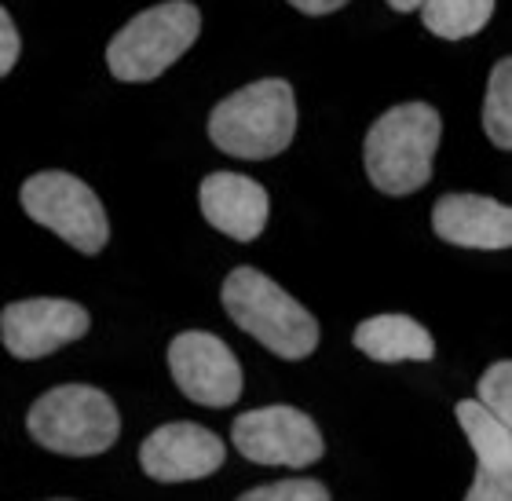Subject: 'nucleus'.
Masks as SVG:
<instances>
[{
    "label": "nucleus",
    "mask_w": 512,
    "mask_h": 501,
    "mask_svg": "<svg viewBox=\"0 0 512 501\" xmlns=\"http://www.w3.org/2000/svg\"><path fill=\"white\" fill-rule=\"evenodd\" d=\"M224 311L238 330L264 344L278 359H308L319 344V322L300 300H293L275 278H267L256 267H235L220 289Z\"/></svg>",
    "instance_id": "f257e3e1"
},
{
    "label": "nucleus",
    "mask_w": 512,
    "mask_h": 501,
    "mask_svg": "<svg viewBox=\"0 0 512 501\" xmlns=\"http://www.w3.org/2000/svg\"><path fill=\"white\" fill-rule=\"evenodd\" d=\"M439 136H443V121L428 103H399L384 110L370 125L363 143V165L370 183L392 198L421 191L432 180Z\"/></svg>",
    "instance_id": "f03ea898"
},
{
    "label": "nucleus",
    "mask_w": 512,
    "mask_h": 501,
    "mask_svg": "<svg viewBox=\"0 0 512 501\" xmlns=\"http://www.w3.org/2000/svg\"><path fill=\"white\" fill-rule=\"evenodd\" d=\"M297 99L282 77H264L220 99L209 114V139L216 150L242 161L275 158L293 143Z\"/></svg>",
    "instance_id": "7ed1b4c3"
},
{
    "label": "nucleus",
    "mask_w": 512,
    "mask_h": 501,
    "mask_svg": "<svg viewBox=\"0 0 512 501\" xmlns=\"http://www.w3.org/2000/svg\"><path fill=\"white\" fill-rule=\"evenodd\" d=\"M30 436L63 458H96L121 436L118 406L103 388L92 384H59L44 392L26 414Z\"/></svg>",
    "instance_id": "20e7f679"
},
{
    "label": "nucleus",
    "mask_w": 512,
    "mask_h": 501,
    "mask_svg": "<svg viewBox=\"0 0 512 501\" xmlns=\"http://www.w3.org/2000/svg\"><path fill=\"white\" fill-rule=\"evenodd\" d=\"M202 33V11L191 0H165L128 19L107 44L110 74L128 85L154 81L180 59Z\"/></svg>",
    "instance_id": "39448f33"
},
{
    "label": "nucleus",
    "mask_w": 512,
    "mask_h": 501,
    "mask_svg": "<svg viewBox=\"0 0 512 501\" xmlns=\"http://www.w3.org/2000/svg\"><path fill=\"white\" fill-rule=\"evenodd\" d=\"M19 202L30 220H37L52 235L70 242L77 253L96 256L99 249L107 246L110 238L107 209L96 198V191L85 180L70 176V172L48 169L30 176V180L22 183Z\"/></svg>",
    "instance_id": "423d86ee"
},
{
    "label": "nucleus",
    "mask_w": 512,
    "mask_h": 501,
    "mask_svg": "<svg viewBox=\"0 0 512 501\" xmlns=\"http://www.w3.org/2000/svg\"><path fill=\"white\" fill-rule=\"evenodd\" d=\"M231 443L246 461L267 469H308L326 454L319 425L304 410L286 403L238 414L231 425Z\"/></svg>",
    "instance_id": "0eeeda50"
},
{
    "label": "nucleus",
    "mask_w": 512,
    "mask_h": 501,
    "mask_svg": "<svg viewBox=\"0 0 512 501\" xmlns=\"http://www.w3.org/2000/svg\"><path fill=\"white\" fill-rule=\"evenodd\" d=\"M169 374L191 403L198 406H235L242 395V363L216 333L187 330L169 344Z\"/></svg>",
    "instance_id": "6e6552de"
},
{
    "label": "nucleus",
    "mask_w": 512,
    "mask_h": 501,
    "mask_svg": "<svg viewBox=\"0 0 512 501\" xmlns=\"http://www.w3.org/2000/svg\"><path fill=\"white\" fill-rule=\"evenodd\" d=\"M88 333V311L77 300L30 297L0 311V341L15 359H44Z\"/></svg>",
    "instance_id": "1a4fd4ad"
},
{
    "label": "nucleus",
    "mask_w": 512,
    "mask_h": 501,
    "mask_svg": "<svg viewBox=\"0 0 512 501\" xmlns=\"http://www.w3.org/2000/svg\"><path fill=\"white\" fill-rule=\"evenodd\" d=\"M224 439L194 421H169L154 428L139 447V469L158 483H191L224 469Z\"/></svg>",
    "instance_id": "9d476101"
},
{
    "label": "nucleus",
    "mask_w": 512,
    "mask_h": 501,
    "mask_svg": "<svg viewBox=\"0 0 512 501\" xmlns=\"http://www.w3.org/2000/svg\"><path fill=\"white\" fill-rule=\"evenodd\" d=\"M198 205L205 220L235 242H256L264 235L267 213H271L264 183L242 172H209L198 187Z\"/></svg>",
    "instance_id": "9b49d317"
},
{
    "label": "nucleus",
    "mask_w": 512,
    "mask_h": 501,
    "mask_svg": "<svg viewBox=\"0 0 512 501\" xmlns=\"http://www.w3.org/2000/svg\"><path fill=\"white\" fill-rule=\"evenodd\" d=\"M432 231L461 249H509L512 213L483 194H443L432 205Z\"/></svg>",
    "instance_id": "f8f14e48"
},
{
    "label": "nucleus",
    "mask_w": 512,
    "mask_h": 501,
    "mask_svg": "<svg viewBox=\"0 0 512 501\" xmlns=\"http://www.w3.org/2000/svg\"><path fill=\"white\" fill-rule=\"evenodd\" d=\"M355 348L377 363H428L436 355L432 333L410 315H374L355 326Z\"/></svg>",
    "instance_id": "ddd939ff"
},
{
    "label": "nucleus",
    "mask_w": 512,
    "mask_h": 501,
    "mask_svg": "<svg viewBox=\"0 0 512 501\" xmlns=\"http://www.w3.org/2000/svg\"><path fill=\"white\" fill-rule=\"evenodd\" d=\"M454 414H458V425L465 432V439H469L480 469L512 472V425L498 421L480 399H461L454 406Z\"/></svg>",
    "instance_id": "4468645a"
},
{
    "label": "nucleus",
    "mask_w": 512,
    "mask_h": 501,
    "mask_svg": "<svg viewBox=\"0 0 512 501\" xmlns=\"http://www.w3.org/2000/svg\"><path fill=\"white\" fill-rule=\"evenodd\" d=\"M421 22L443 41H461L480 33L494 15V0H421Z\"/></svg>",
    "instance_id": "2eb2a0df"
},
{
    "label": "nucleus",
    "mask_w": 512,
    "mask_h": 501,
    "mask_svg": "<svg viewBox=\"0 0 512 501\" xmlns=\"http://www.w3.org/2000/svg\"><path fill=\"white\" fill-rule=\"evenodd\" d=\"M483 132L498 150H512V59H498L483 96Z\"/></svg>",
    "instance_id": "dca6fc26"
},
{
    "label": "nucleus",
    "mask_w": 512,
    "mask_h": 501,
    "mask_svg": "<svg viewBox=\"0 0 512 501\" xmlns=\"http://www.w3.org/2000/svg\"><path fill=\"white\" fill-rule=\"evenodd\" d=\"M476 399L491 410L498 421L512 425V363H494L476 384Z\"/></svg>",
    "instance_id": "f3484780"
},
{
    "label": "nucleus",
    "mask_w": 512,
    "mask_h": 501,
    "mask_svg": "<svg viewBox=\"0 0 512 501\" xmlns=\"http://www.w3.org/2000/svg\"><path fill=\"white\" fill-rule=\"evenodd\" d=\"M238 501H330V491L319 480H278L253 487Z\"/></svg>",
    "instance_id": "a211bd4d"
},
{
    "label": "nucleus",
    "mask_w": 512,
    "mask_h": 501,
    "mask_svg": "<svg viewBox=\"0 0 512 501\" xmlns=\"http://www.w3.org/2000/svg\"><path fill=\"white\" fill-rule=\"evenodd\" d=\"M465 501H512V472L476 469Z\"/></svg>",
    "instance_id": "6ab92c4d"
},
{
    "label": "nucleus",
    "mask_w": 512,
    "mask_h": 501,
    "mask_svg": "<svg viewBox=\"0 0 512 501\" xmlns=\"http://www.w3.org/2000/svg\"><path fill=\"white\" fill-rule=\"evenodd\" d=\"M19 52H22V41H19V30H15V22L4 8H0V77H8L19 63Z\"/></svg>",
    "instance_id": "aec40b11"
},
{
    "label": "nucleus",
    "mask_w": 512,
    "mask_h": 501,
    "mask_svg": "<svg viewBox=\"0 0 512 501\" xmlns=\"http://www.w3.org/2000/svg\"><path fill=\"white\" fill-rule=\"evenodd\" d=\"M297 11H304V15H330V11L344 8L348 0H289Z\"/></svg>",
    "instance_id": "412c9836"
},
{
    "label": "nucleus",
    "mask_w": 512,
    "mask_h": 501,
    "mask_svg": "<svg viewBox=\"0 0 512 501\" xmlns=\"http://www.w3.org/2000/svg\"><path fill=\"white\" fill-rule=\"evenodd\" d=\"M388 8H395V11H417V8H421V0H388Z\"/></svg>",
    "instance_id": "4be33fe9"
},
{
    "label": "nucleus",
    "mask_w": 512,
    "mask_h": 501,
    "mask_svg": "<svg viewBox=\"0 0 512 501\" xmlns=\"http://www.w3.org/2000/svg\"><path fill=\"white\" fill-rule=\"evenodd\" d=\"M55 501H66V498H55Z\"/></svg>",
    "instance_id": "5701e85b"
}]
</instances>
